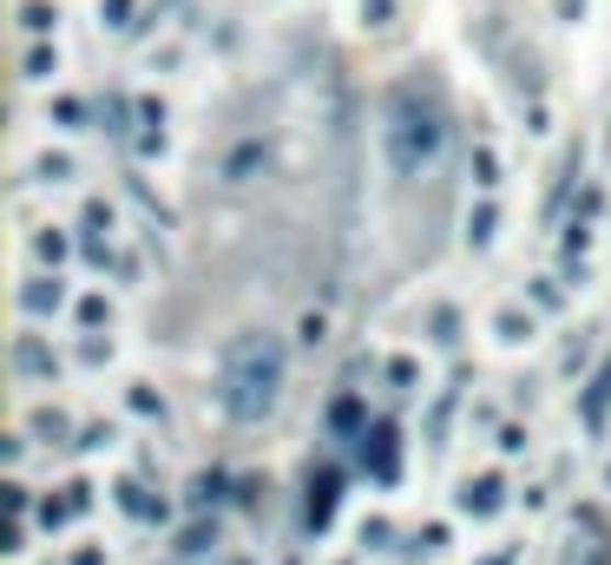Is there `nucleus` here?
<instances>
[{"instance_id": "22", "label": "nucleus", "mask_w": 611, "mask_h": 565, "mask_svg": "<svg viewBox=\"0 0 611 565\" xmlns=\"http://www.w3.org/2000/svg\"><path fill=\"white\" fill-rule=\"evenodd\" d=\"M533 303H540V309H559V283H553V276H540V283H533Z\"/></svg>"}, {"instance_id": "7", "label": "nucleus", "mask_w": 611, "mask_h": 565, "mask_svg": "<svg viewBox=\"0 0 611 565\" xmlns=\"http://www.w3.org/2000/svg\"><path fill=\"white\" fill-rule=\"evenodd\" d=\"M224 553V533H217V520H191L178 540H171V560H217Z\"/></svg>"}, {"instance_id": "20", "label": "nucleus", "mask_w": 611, "mask_h": 565, "mask_svg": "<svg viewBox=\"0 0 611 565\" xmlns=\"http://www.w3.org/2000/svg\"><path fill=\"white\" fill-rule=\"evenodd\" d=\"M375 474L395 481V434H388V428H375Z\"/></svg>"}, {"instance_id": "24", "label": "nucleus", "mask_w": 611, "mask_h": 565, "mask_svg": "<svg viewBox=\"0 0 611 565\" xmlns=\"http://www.w3.org/2000/svg\"><path fill=\"white\" fill-rule=\"evenodd\" d=\"M323 329H329V316H316V309H309V316H303V342L316 349V342H323Z\"/></svg>"}, {"instance_id": "11", "label": "nucleus", "mask_w": 611, "mask_h": 565, "mask_svg": "<svg viewBox=\"0 0 611 565\" xmlns=\"http://www.w3.org/2000/svg\"><path fill=\"white\" fill-rule=\"evenodd\" d=\"M66 434H72V421H66L59 408H39V415H33V441H39V448H66Z\"/></svg>"}, {"instance_id": "21", "label": "nucleus", "mask_w": 611, "mask_h": 565, "mask_svg": "<svg viewBox=\"0 0 611 565\" xmlns=\"http://www.w3.org/2000/svg\"><path fill=\"white\" fill-rule=\"evenodd\" d=\"M53 118H59V125H79V118H86V105H79V99H53Z\"/></svg>"}, {"instance_id": "27", "label": "nucleus", "mask_w": 611, "mask_h": 565, "mask_svg": "<svg viewBox=\"0 0 611 565\" xmlns=\"http://www.w3.org/2000/svg\"><path fill=\"white\" fill-rule=\"evenodd\" d=\"M388 7H395V0H362V20H369V26H382V20H388Z\"/></svg>"}, {"instance_id": "18", "label": "nucleus", "mask_w": 611, "mask_h": 565, "mask_svg": "<svg viewBox=\"0 0 611 565\" xmlns=\"http://www.w3.org/2000/svg\"><path fill=\"white\" fill-rule=\"evenodd\" d=\"M474 184H480V191H494V184H500V158H494L487 145L474 151Z\"/></svg>"}, {"instance_id": "29", "label": "nucleus", "mask_w": 611, "mask_h": 565, "mask_svg": "<svg viewBox=\"0 0 611 565\" xmlns=\"http://www.w3.org/2000/svg\"><path fill=\"white\" fill-rule=\"evenodd\" d=\"M165 565H217V560H165Z\"/></svg>"}, {"instance_id": "17", "label": "nucleus", "mask_w": 611, "mask_h": 565, "mask_svg": "<svg viewBox=\"0 0 611 565\" xmlns=\"http://www.w3.org/2000/svg\"><path fill=\"white\" fill-rule=\"evenodd\" d=\"M66 250H72V244H66L59 230H39V237H33V257H39V263H66Z\"/></svg>"}, {"instance_id": "13", "label": "nucleus", "mask_w": 611, "mask_h": 565, "mask_svg": "<svg viewBox=\"0 0 611 565\" xmlns=\"http://www.w3.org/2000/svg\"><path fill=\"white\" fill-rule=\"evenodd\" d=\"M494 230H500V211H494V204H474V211H467V244H474V250H487V244H494Z\"/></svg>"}, {"instance_id": "23", "label": "nucleus", "mask_w": 611, "mask_h": 565, "mask_svg": "<svg viewBox=\"0 0 611 565\" xmlns=\"http://www.w3.org/2000/svg\"><path fill=\"white\" fill-rule=\"evenodd\" d=\"M132 408H138V415H165V402H158V395H151V388H145V382H138V388H132Z\"/></svg>"}, {"instance_id": "16", "label": "nucleus", "mask_w": 611, "mask_h": 565, "mask_svg": "<svg viewBox=\"0 0 611 565\" xmlns=\"http://www.w3.org/2000/svg\"><path fill=\"white\" fill-rule=\"evenodd\" d=\"M33 171H39L46 184H66V178H72V158H66V151H39V165H33Z\"/></svg>"}, {"instance_id": "19", "label": "nucleus", "mask_w": 611, "mask_h": 565, "mask_svg": "<svg viewBox=\"0 0 611 565\" xmlns=\"http://www.w3.org/2000/svg\"><path fill=\"white\" fill-rule=\"evenodd\" d=\"M79 323H86V329H105V323H112V303H105V296H79Z\"/></svg>"}, {"instance_id": "26", "label": "nucleus", "mask_w": 611, "mask_h": 565, "mask_svg": "<svg viewBox=\"0 0 611 565\" xmlns=\"http://www.w3.org/2000/svg\"><path fill=\"white\" fill-rule=\"evenodd\" d=\"M434 342H454V309H434Z\"/></svg>"}, {"instance_id": "25", "label": "nucleus", "mask_w": 611, "mask_h": 565, "mask_svg": "<svg viewBox=\"0 0 611 565\" xmlns=\"http://www.w3.org/2000/svg\"><path fill=\"white\" fill-rule=\"evenodd\" d=\"M388 382H395V388H415V362L395 355V362H388Z\"/></svg>"}, {"instance_id": "4", "label": "nucleus", "mask_w": 611, "mask_h": 565, "mask_svg": "<svg viewBox=\"0 0 611 565\" xmlns=\"http://www.w3.org/2000/svg\"><path fill=\"white\" fill-rule=\"evenodd\" d=\"M454 507L474 513V520H494V513L507 507V481H500V474H467L461 494H454Z\"/></svg>"}, {"instance_id": "1", "label": "nucleus", "mask_w": 611, "mask_h": 565, "mask_svg": "<svg viewBox=\"0 0 611 565\" xmlns=\"http://www.w3.org/2000/svg\"><path fill=\"white\" fill-rule=\"evenodd\" d=\"M290 388V342L276 329H237L217 355V408L237 428H263Z\"/></svg>"}, {"instance_id": "2", "label": "nucleus", "mask_w": 611, "mask_h": 565, "mask_svg": "<svg viewBox=\"0 0 611 565\" xmlns=\"http://www.w3.org/2000/svg\"><path fill=\"white\" fill-rule=\"evenodd\" d=\"M441 145H448V112L441 99H421L415 86H401L388 99V125H382V151H388V171L401 184L428 178L441 165Z\"/></svg>"}, {"instance_id": "14", "label": "nucleus", "mask_w": 611, "mask_h": 565, "mask_svg": "<svg viewBox=\"0 0 611 565\" xmlns=\"http://www.w3.org/2000/svg\"><path fill=\"white\" fill-rule=\"evenodd\" d=\"M329 513H336V474H323V481L309 487V527H316V533L329 527Z\"/></svg>"}, {"instance_id": "5", "label": "nucleus", "mask_w": 611, "mask_h": 565, "mask_svg": "<svg viewBox=\"0 0 611 565\" xmlns=\"http://www.w3.org/2000/svg\"><path fill=\"white\" fill-rule=\"evenodd\" d=\"M13 375H20V382H53V375H59V355L26 329V336H13Z\"/></svg>"}, {"instance_id": "30", "label": "nucleus", "mask_w": 611, "mask_h": 565, "mask_svg": "<svg viewBox=\"0 0 611 565\" xmlns=\"http://www.w3.org/2000/svg\"><path fill=\"white\" fill-rule=\"evenodd\" d=\"M606 481H611V474H606Z\"/></svg>"}, {"instance_id": "9", "label": "nucleus", "mask_w": 611, "mask_h": 565, "mask_svg": "<svg viewBox=\"0 0 611 565\" xmlns=\"http://www.w3.org/2000/svg\"><path fill=\"white\" fill-rule=\"evenodd\" d=\"M606 415H611V362L599 369V382L586 388V428L599 434V428H606Z\"/></svg>"}, {"instance_id": "3", "label": "nucleus", "mask_w": 611, "mask_h": 565, "mask_svg": "<svg viewBox=\"0 0 611 565\" xmlns=\"http://www.w3.org/2000/svg\"><path fill=\"white\" fill-rule=\"evenodd\" d=\"M553 565H611V527L592 507H579L566 520V540H559V560Z\"/></svg>"}, {"instance_id": "6", "label": "nucleus", "mask_w": 611, "mask_h": 565, "mask_svg": "<svg viewBox=\"0 0 611 565\" xmlns=\"http://www.w3.org/2000/svg\"><path fill=\"white\" fill-rule=\"evenodd\" d=\"M20 309H26L33 323H39V316H59V309H66V283H59V276H26V283H20Z\"/></svg>"}, {"instance_id": "10", "label": "nucleus", "mask_w": 611, "mask_h": 565, "mask_svg": "<svg viewBox=\"0 0 611 565\" xmlns=\"http://www.w3.org/2000/svg\"><path fill=\"white\" fill-rule=\"evenodd\" d=\"M494 336H500L507 349H520V342L533 336V309H500V316H494Z\"/></svg>"}, {"instance_id": "12", "label": "nucleus", "mask_w": 611, "mask_h": 565, "mask_svg": "<svg viewBox=\"0 0 611 565\" xmlns=\"http://www.w3.org/2000/svg\"><path fill=\"white\" fill-rule=\"evenodd\" d=\"M59 72V53L53 46H26V59H20V79H33V86H46Z\"/></svg>"}, {"instance_id": "15", "label": "nucleus", "mask_w": 611, "mask_h": 565, "mask_svg": "<svg viewBox=\"0 0 611 565\" xmlns=\"http://www.w3.org/2000/svg\"><path fill=\"white\" fill-rule=\"evenodd\" d=\"M53 20H59V13H53L46 0H26V7H20V26H26L33 39H46V33H53Z\"/></svg>"}, {"instance_id": "8", "label": "nucleus", "mask_w": 611, "mask_h": 565, "mask_svg": "<svg viewBox=\"0 0 611 565\" xmlns=\"http://www.w3.org/2000/svg\"><path fill=\"white\" fill-rule=\"evenodd\" d=\"M263 165H270V151H263V145H237V151L224 158V184H250Z\"/></svg>"}, {"instance_id": "28", "label": "nucleus", "mask_w": 611, "mask_h": 565, "mask_svg": "<svg viewBox=\"0 0 611 565\" xmlns=\"http://www.w3.org/2000/svg\"><path fill=\"white\" fill-rule=\"evenodd\" d=\"M72 565H105V553H99V546H79V553H72Z\"/></svg>"}]
</instances>
